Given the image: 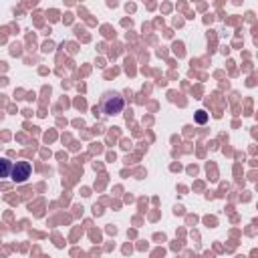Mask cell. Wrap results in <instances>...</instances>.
Wrapping results in <instances>:
<instances>
[{"label": "cell", "instance_id": "3957f363", "mask_svg": "<svg viewBox=\"0 0 258 258\" xmlns=\"http://www.w3.org/2000/svg\"><path fill=\"white\" fill-rule=\"evenodd\" d=\"M12 172V163L8 160H0V177H8Z\"/></svg>", "mask_w": 258, "mask_h": 258}, {"label": "cell", "instance_id": "7a4b0ae2", "mask_svg": "<svg viewBox=\"0 0 258 258\" xmlns=\"http://www.w3.org/2000/svg\"><path fill=\"white\" fill-rule=\"evenodd\" d=\"M31 172H32V167H31L29 161H16V163H12L10 177L20 184V182H27V179L31 177Z\"/></svg>", "mask_w": 258, "mask_h": 258}, {"label": "cell", "instance_id": "6da1fadb", "mask_svg": "<svg viewBox=\"0 0 258 258\" xmlns=\"http://www.w3.org/2000/svg\"><path fill=\"white\" fill-rule=\"evenodd\" d=\"M123 109V97L117 93H105L101 97V113L105 115H115L121 113Z\"/></svg>", "mask_w": 258, "mask_h": 258}, {"label": "cell", "instance_id": "277c9868", "mask_svg": "<svg viewBox=\"0 0 258 258\" xmlns=\"http://www.w3.org/2000/svg\"><path fill=\"white\" fill-rule=\"evenodd\" d=\"M198 121L202 123V121H206V115H204V111H198Z\"/></svg>", "mask_w": 258, "mask_h": 258}]
</instances>
